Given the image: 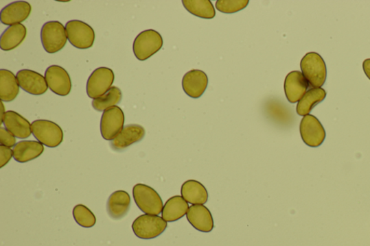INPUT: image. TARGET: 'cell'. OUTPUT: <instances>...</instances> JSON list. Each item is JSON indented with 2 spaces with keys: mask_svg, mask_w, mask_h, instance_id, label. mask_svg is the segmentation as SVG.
<instances>
[{
  "mask_svg": "<svg viewBox=\"0 0 370 246\" xmlns=\"http://www.w3.org/2000/svg\"><path fill=\"white\" fill-rule=\"evenodd\" d=\"M301 73L313 88H321L325 83L327 68L324 60L316 52H309L301 60Z\"/></svg>",
  "mask_w": 370,
  "mask_h": 246,
  "instance_id": "6da1fadb",
  "label": "cell"
},
{
  "mask_svg": "<svg viewBox=\"0 0 370 246\" xmlns=\"http://www.w3.org/2000/svg\"><path fill=\"white\" fill-rule=\"evenodd\" d=\"M132 195L137 206L145 214L159 215L163 208V201L153 188L143 184H136Z\"/></svg>",
  "mask_w": 370,
  "mask_h": 246,
  "instance_id": "7a4b0ae2",
  "label": "cell"
},
{
  "mask_svg": "<svg viewBox=\"0 0 370 246\" xmlns=\"http://www.w3.org/2000/svg\"><path fill=\"white\" fill-rule=\"evenodd\" d=\"M167 227V222L159 215L144 214L135 219L132 228L135 235L145 240L161 236Z\"/></svg>",
  "mask_w": 370,
  "mask_h": 246,
  "instance_id": "3957f363",
  "label": "cell"
},
{
  "mask_svg": "<svg viewBox=\"0 0 370 246\" xmlns=\"http://www.w3.org/2000/svg\"><path fill=\"white\" fill-rule=\"evenodd\" d=\"M32 130L38 142L48 147H57L63 141L62 130L53 121L45 119L36 120L32 124Z\"/></svg>",
  "mask_w": 370,
  "mask_h": 246,
  "instance_id": "277c9868",
  "label": "cell"
},
{
  "mask_svg": "<svg viewBox=\"0 0 370 246\" xmlns=\"http://www.w3.org/2000/svg\"><path fill=\"white\" fill-rule=\"evenodd\" d=\"M163 47L161 34L152 29L141 32L133 43V52L137 59L145 61L152 58Z\"/></svg>",
  "mask_w": 370,
  "mask_h": 246,
  "instance_id": "5b68a950",
  "label": "cell"
},
{
  "mask_svg": "<svg viewBox=\"0 0 370 246\" xmlns=\"http://www.w3.org/2000/svg\"><path fill=\"white\" fill-rule=\"evenodd\" d=\"M41 39L47 52L57 53L65 47L67 42L65 27L59 21H49L43 27Z\"/></svg>",
  "mask_w": 370,
  "mask_h": 246,
  "instance_id": "8992f818",
  "label": "cell"
},
{
  "mask_svg": "<svg viewBox=\"0 0 370 246\" xmlns=\"http://www.w3.org/2000/svg\"><path fill=\"white\" fill-rule=\"evenodd\" d=\"M68 40L77 49H87L93 47L95 32L91 26L81 21H68L65 25Z\"/></svg>",
  "mask_w": 370,
  "mask_h": 246,
  "instance_id": "52a82bcc",
  "label": "cell"
},
{
  "mask_svg": "<svg viewBox=\"0 0 370 246\" xmlns=\"http://www.w3.org/2000/svg\"><path fill=\"white\" fill-rule=\"evenodd\" d=\"M114 81V72L109 68L102 66L95 70L87 82L89 97L94 100L103 97L111 89Z\"/></svg>",
  "mask_w": 370,
  "mask_h": 246,
  "instance_id": "ba28073f",
  "label": "cell"
},
{
  "mask_svg": "<svg viewBox=\"0 0 370 246\" xmlns=\"http://www.w3.org/2000/svg\"><path fill=\"white\" fill-rule=\"evenodd\" d=\"M299 132L301 139L310 147H319L325 141L326 132L317 117L308 114L300 122Z\"/></svg>",
  "mask_w": 370,
  "mask_h": 246,
  "instance_id": "9c48e42d",
  "label": "cell"
},
{
  "mask_svg": "<svg viewBox=\"0 0 370 246\" xmlns=\"http://www.w3.org/2000/svg\"><path fill=\"white\" fill-rule=\"evenodd\" d=\"M125 114L121 108L116 106L106 109L101 119V134L102 138L113 141L124 129Z\"/></svg>",
  "mask_w": 370,
  "mask_h": 246,
  "instance_id": "30bf717a",
  "label": "cell"
},
{
  "mask_svg": "<svg viewBox=\"0 0 370 246\" xmlns=\"http://www.w3.org/2000/svg\"><path fill=\"white\" fill-rule=\"evenodd\" d=\"M45 79L49 89L60 97H67L72 89L71 79L63 67L52 65L47 68Z\"/></svg>",
  "mask_w": 370,
  "mask_h": 246,
  "instance_id": "8fae6325",
  "label": "cell"
},
{
  "mask_svg": "<svg viewBox=\"0 0 370 246\" xmlns=\"http://www.w3.org/2000/svg\"><path fill=\"white\" fill-rule=\"evenodd\" d=\"M309 88V84L303 73L293 71L288 74L284 82V90L288 101L291 103L299 102Z\"/></svg>",
  "mask_w": 370,
  "mask_h": 246,
  "instance_id": "7c38bea8",
  "label": "cell"
},
{
  "mask_svg": "<svg viewBox=\"0 0 370 246\" xmlns=\"http://www.w3.org/2000/svg\"><path fill=\"white\" fill-rule=\"evenodd\" d=\"M20 88L34 95L45 94L48 90L45 77L30 70H22L17 73Z\"/></svg>",
  "mask_w": 370,
  "mask_h": 246,
  "instance_id": "4fadbf2b",
  "label": "cell"
},
{
  "mask_svg": "<svg viewBox=\"0 0 370 246\" xmlns=\"http://www.w3.org/2000/svg\"><path fill=\"white\" fill-rule=\"evenodd\" d=\"M187 219L192 226L202 232H210L214 227L211 212L203 204L192 205L187 212Z\"/></svg>",
  "mask_w": 370,
  "mask_h": 246,
  "instance_id": "5bb4252c",
  "label": "cell"
},
{
  "mask_svg": "<svg viewBox=\"0 0 370 246\" xmlns=\"http://www.w3.org/2000/svg\"><path fill=\"white\" fill-rule=\"evenodd\" d=\"M209 79L204 72L193 70L186 73L183 79V88L188 97L199 99L207 90Z\"/></svg>",
  "mask_w": 370,
  "mask_h": 246,
  "instance_id": "9a60e30c",
  "label": "cell"
},
{
  "mask_svg": "<svg viewBox=\"0 0 370 246\" xmlns=\"http://www.w3.org/2000/svg\"><path fill=\"white\" fill-rule=\"evenodd\" d=\"M32 5L25 1L12 3L5 7L0 14L1 22L6 25L21 24L31 15Z\"/></svg>",
  "mask_w": 370,
  "mask_h": 246,
  "instance_id": "2e32d148",
  "label": "cell"
},
{
  "mask_svg": "<svg viewBox=\"0 0 370 246\" xmlns=\"http://www.w3.org/2000/svg\"><path fill=\"white\" fill-rule=\"evenodd\" d=\"M1 124L19 139L28 138L32 134L31 123L16 112H6Z\"/></svg>",
  "mask_w": 370,
  "mask_h": 246,
  "instance_id": "e0dca14e",
  "label": "cell"
},
{
  "mask_svg": "<svg viewBox=\"0 0 370 246\" xmlns=\"http://www.w3.org/2000/svg\"><path fill=\"white\" fill-rule=\"evenodd\" d=\"M145 129L139 125H129L124 127L117 138L111 141L112 148L116 151L126 149L132 145L141 142L145 136Z\"/></svg>",
  "mask_w": 370,
  "mask_h": 246,
  "instance_id": "ac0fdd59",
  "label": "cell"
},
{
  "mask_svg": "<svg viewBox=\"0 0 370 246\" xmlns=\"http://www.w3.org/2000/svg\"><path fill=\"white\" fill-rule=\"evenodd\" d=\"M131 199L126 190H117L108 197L106 210L109 216L114 220H120L128 213Z\"/></svg>",
  "mask_w": 370,
  "mask_h": 246,
  "instance_id": "d6986e66",
  "label": "cell"
},
{
  "mask_svg": "<svg viewBox=\"0 0 370 246\" xmlns=\"http://www.w3.org/2000/svg\"><path fill=\"white\" fill-rule=\"evenodd\" d=\"M13 158L21 163L36 159L45 151V147L37 141L23 140L18 143L13 148Z\"/></svg>",
  "mask_w": 370,
  "mask_h": 246,
  "instance_id": "ffe728a7",
  "label": "cell"
},
{
  "mask_svg": "<svg viewBox=\"0 0 370 246\" xmlns=\"http://www.w3.org/2000/svg\"><path fill=\"white\" fill-rule=\"evenodd\" d=\"M20 86L17 77L8 70L0 71V99L2 101H14L19 94Z\"/></svg>",
  "mask_w": 370,
  "mask_h": 246,
  "instance_id": "44dd1931",
  "label": "cell"
},
{
  "mask_svg": "<svg viewBox=\"0 0 370 246\" xmlns=\"http://www.w3.org/2000/svg\"><path fill=\"white\" fill-rule=\"evenodd\" d=\"M188 202L183 197L175 196L164 204L161 215L164 221L173 223L181 220L189 210Z\"/></svg>",
  "mask_w": 370,
  "mask_h": 246,
  "instance_id": "7402d4cb",
  "label": "cell"
},
{
  "mask_svg": "<svg viewBox=\"0 0 370 246\" xmlns=\"http://www.w3.org/2000/svg\"><path fill=\"white\" fill-rule=\"evenodd\" d=\"M27 29L23 24L11 25L5 31L0 39V47L3 51H12L19 47L25 40Z\"/></svg>",
  "mask_w": 370,
  "mask_h": 246,
  "instance_id": "603a6c76",
  "label": "cell"
},
{
  "mask_svg": "<svg viewBox=\"0 0 370 246\" xmlns=\"http://www.w3.org/2000/svg\"><path fill=\"white\" fill-rule=\"evenodd\" d=\"M181 194L186 201L193 205L205 204L209 199L207 189L196 180L185 182L182 186Z\"/></svg>",
  "mask_w": 370,
  "mask_h": 246,
  "instance_id": "cb8c5ba5",
  "label": "cell"
},
{
  "mask_svg": "<svg viewBox=\"0 0 370 246\" xmlns=\"http://www.w3.org/2000/svg\"><path fill=\"white\" fill-rule=\"evenodd\" d=\"M327 93L322 88H312L307 91L303 99L297 106V113L301 116H305L312 112L313 108L321 103L326 98Z\"/></svg>",
  "mask_w": 370,
  "mask_h": 246,
  "instance_id": "d4e9b609",
  "label": "cell"
},
{
  "mask_svg": "<svg viewBox=\"0 0 370 246\" xmlns=\"http://www.w3.org/2000/svg\"><path fill=\"white\" fill-rule=\"evenodd\" d=\"M186 10L197 17L212 19L216 16V11L210 0H183Z\"/></svg>",
  "mask_w": 370,
  "mask_h": 246,
  "instance_id": "484cf974",
  "label": "cell"
},
{
  "mask_svg": "<svg viewBox=\"0 0 370 246\" xmlns=\"http://www.w3.org/2000/svg\"><path fill=\"white\" fill-rule=\"evenodd\" d=\"M122 94L117 87L113 86L103 97L92 101L93 108L98 112H104L106 109L116 106L122 100Z\"/></svg>",
  "mask_w": 370,
  "mask_h": 246,
  "instance_id": "4316f807",
  "label": "cell"
},
{
  "mask_svg": "<svg viewBox=\"0 0 370 246\" xmlns=\"http://www.w3.org/2000/svg\"><path fill=\"white\" fill-rule=\"evenodd\" d=\"M73 217L81 227L90 228L97 223L94 214L84 204H78L73 209Z\"/></svg>",
  "mask_w": 370,
  "mask_h": 246,
  "instance_id": "83f0119b",
  "label": "cell"
},
{
  "mask_svg": "<svg viewBox=\"0 0 370 246\" xmlns=\"http://www.w3.org/2000/svg\"><path fill=\"white\" fill-rule=\"evenodd\" d=\"M249 4V0H218L216 7L223 13H235L244 10Z\"/></svg>",
  "mask_w": 370,
  "mask_h": 246,
  "instance_id": "f1b7e54d",
  "label": "cell"
},
{
  "mask_svg": "<svg viewBox=\"0 0 370 246\" xmlns=\"http://www.w3.org/2000/svg\"><path fill=\"white\" fill-rule=\"evenodd\" d=\"M0 143L10 148L15 147L16 145V136L6 129L1 127L0 128Z\"/></svg>",
  "mask_w": 370,
  "mask_h": 246,
  "instance_id": "f546056e",
  "label": "cell"
},
{
  "mask_svg": "<svg viewBox=\"0 0 370 246\" xmlns=\"http://www.w3.org/2000/svg\"><path fill=\"white\" fill-rule=\"evenodd\" d=\"M13 157V150L10 147L0 145V168L3 169Z\"/></svg>",
  "mask_w": 370,
  "mask_h": 246,
  "instance_id": "4dcf8cb0",
  "label": "cell"
},
{
  "mask_svg": "<svg viewBox=\"0 0 370 246\" xmlns=\"http://www.w3.org/2000/svg\"><path fill=\"white\" fill-rule=\"evenodd\" d=\"M363 70L366 76L370 79V59L365 60L363 62Z\"/></svg>",
  "mask_w": 370,
  "mask_h": 246,
  "instance_id": "1f68e13d",
  "label": "cell"
},
{
  "mask_svg": "<svg viewBox=\"0 0 370 246\" xmlns=\"http://www.w3.org/2000/svg\"><path fill=\"white\" fill-rule=\"evenodd\" d=\"M1 104H2V115H1V119L3 120L6 112H5V106H4V104H3V101L1 102Z\"/></svg>",
  "mask_w": 370,
  "mask_h": 246,
  "instance_id": "d6a6232c",
  "label": "cell"
}]
</instances>
